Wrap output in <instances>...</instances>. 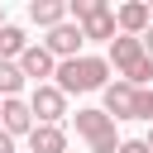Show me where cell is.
Listing matches in <instances>:
<instances>
[{
	"label": "cell",
	"instance_id": "1",
	"mask_svg": "<svg viewBox=\"0 0 153 153\" xmlns=\"http://www.w3.org/2000/svg\"><path fill=\"white\" fill-rule=\"evenodd\" d=\"M57 81V91L62 96H76V91H105V76H110V62L105 57H91V53H81V57H67V62H57V72H53Z\"/></svg>",
	"mask_w": 153,
	"mask_h": 153
},
{
	"label": "cell",
	"instance_id": "2",
	"mask_svg": "<svg viewBox=\"0 0 153 153\" xmlns=\"http://www.w3.org/2000/svg\"><path fill=\"white\" fill-rule=\"evenodd\" d=\"M105 62L120 72V81H129V86L148 91V81H153V62L143 57V43H139V38L115 33V38H110V57H105Z\"/></svg>",
	"mask_w": 153,
	"mask_h": 153
},
{
	"label": "cell",
	"instance_id": "3",
	"mask_svg": "<svg viewBox=\"0 0 153 153\" xmlns=\"http://www.w3.org/2000/svg\"><path fill=\"white\" fill-rule=\"evenodd\" d=\"M76 134L91 143V153H115V148H120L115 120H110L105 110H76Z\"/></svg>",
	"mask_w": 153,
	"mask_h": 153
},
{
	"label": "cell",
	"instance_id": "4",
	"mask_svg": "<svg viewBox=\"0 0 153 153\" xmlns=\"http://www.w3.org/2000/svg\"><path fill=\"white\" fill-rule=\"evenodd\" d=\"M29 115H33V124H57V120L67 115V96H62L53 81H43V86H33V96H29Z\"/></svg>",
	"mask_w": 153,
	"mask_h": 153
},
{
	"label": "cell",
	"instance_id": "5",
	"mask_svg": "<svg viewBox=\"0 0 153 153\" xmlns=\"http://www.w3.org/2000/svg\"><path fill=\"white\" fill-rule=\"evenodd\" d=\"M43 48L53 53V62H67V57H81V48H86V38H81V29H76L72 19H62L57 29H48V38H43Z\"/></svg>",
	"mask_w": 153,
	"mask_h": 153
},
{
	"label": "cell",
	"instance_id": "6",
	"mask_svg": "<svg viewBox=\"0 0 153 153\" xmlns=\"http://www.w3.org/2000/svg\"><path fill=\"white\" fill-rule=\"evenodd\" d=\"M105 115L110 120H139V86L129 81H105Z\"/></svg>",
	"mask_w": 153,
	"mask_h": 153
},
{
	"label": "cell",
	"instance_id": "7",
	"mask_svg": "<svg viewBox=\"0 0 153 153\" xmlns=\"http://www.w3.org/2000/svg\"><path fill=\"white\" fill-rule=\"evenodd\" d=\"M76 29H81L86 43H110V38H115V10H110L105 0H96V10H91Z\"/></svg>",
	"mask_w": 153,
	"mask_h": 153
},
{
	"label": "cell",
	"instance_id": "8",
	"mask_svg": "<svg viewBox=\"0 0 153 153\" xmlns=\"http://www.w3.org/2000/svg\"><path fill=\"white\" fill-rule=\"evenodd\" d=\"M148 24H153V14H148L143 0H129V5L115 10V33H124V38H143Z\"/></svg>",
	"mask_w": 153,
	"mask_h": 153
},
{
	"label": "cell",
	"instance_id": "9",
	"mask_svg": "<svg viewBox=\"0 0 153 153\" xmlns=\"http://www.w3.org/2000/svg\"><path fill=\"white\" fill-rule=\"evenodd\" d=\"M19 72H24V81L33 76V81L43 86V76H53V72H57V62H53V53H48L43 43H29V48L19 53Z\"/></svg>",
	"mask_w": 153,
	"mask_h": 153
},
{
	"label": "cell",
	"instance_id": "10",
	"mask_svg": "<svg viewBox=\"0 0 153 153\" xmlns=\"http://www.w3.org/2000/svg\"><path fill=\"white\" fill-rule=\"evenodd\" d=\"M0 129H5L10 139H19V134H29V129H33V115H29V100H19V96H10V100H0Z\"/></svg>",
	"mask_w": 153,
	"mask_h": 153
},
{
	"label": "cell",
	"instance_id": "11",
	"mask_svg": "<svg viewBox=\"0 0 153 153\" xmlns=\"http://www.w3.org/2000/svg\"><path fill=\"white\" fill-rule=\"evenodd\" d=\"M29 153H67L62 124H33L29 129Z\"/></svg>",
	"mask_w": 153,
	"mask_h": 153
},
{
	"label": "cell",
	"instance_id": "12",
	"mask_svg": "<svg viewBox=\"0 0 153 153\" xmlns=\"http://www.w3.org/2000/svg\"><path fill=\"white\" fill-rule=\"evenodd\" d=\"M29 19H33L38 29H57V24L67 19V0H33V5H29Z\"/></svg>",
	"mask_w": 153,
	"mask_h": 153
},
{
	"label": "cell",
	"instance_id": "13",
	"mask_svg": "<svg viewBox=\"0 0 153 153\" xmlns=\"http://www.w3.org/2000/svg\"><path fill=\"white\" fill-rule=\"evenodd\" d=\"M24 48H29L24 29H19V24H5V29H0V62H19Z\"/></svg>",
	"mask_w": 153,
	"mask_h": 153
},
{
	"label": "cell",
	"instance_id": "14",
	"mask_svg": "<svg viewBox=\"0 0 153 153\" xmlns=\"http://www.w3.org/2000/svg\"><path fill=\"white\" fill-rule=\"evenodd\" d=\"M19 91H24L19 62H0V100H10V96H19Z\"/></svg>",
	"mask_w": 153,
	"mask_h": 153
},
{
	"label": "cell",
	"instance_id": "15",
	"mask_svg": "<svg viewBox=\"0 0 153 153\" xmlns=\"http://www.w3.org/2000/svg\"><path fill=\"white\" fill-rule=\"evenodd\" d=\"M139 120H153V91H139Z\"/></svg>",
	"mask_w": 153,
	"mask_h": 153
},
{
	"label": "cell",
	"instance_id": "16",
	"mask_svg": "<svg viewBox=\"0 0 153 153\" xmlns=\"http://www.w3.org/2000/svg\"><path fill=\"white\" fill-rule=\"evenodd\" d=\"M115 153H148V143H143V139H120Z\"/></svg>",
	"mask_w": 153,
	"mask_h": 153
},
{
	"label": "cell",
	"instance_id": "17",
	"mask_svg": "<svg viewBox=\"0 0 153 153\" xmlns=\"http://www.w3.org/2000/svg\"><path fill=\"white\" fill-rule=\"evenodd\" d=\"M139 43H143V57H148V62H153V24H148V29H143V38H139Z\"/></svg>",
	"mask_w": 153,
	"mask_h": 153
},
{
	"label": "cell",
	"instance_id": "18",
	"mask_svg": "<svg viewBox=\"0 0 153 153\" xmlns=\"http://www.w3.org/2000/svg\"><path fill=\"white\" fill-rule=\"evenodd\" d=\"M0 153H14V139H10L5 129H0Z\"/></svg>",
	"mask_w": 153,
	"mask_h": 153
},
{
	"label": "cell",
	"instance_id": "19",
	"mask_svg": "<svg viewBox=\"0 0 153 153\" xmlns=\"http://www.w3.org/2000/svg\"><path fill=\"white\" fill-rule=\"evenodd\" d=\"M143 143H148V153H153V129H148V139H143Z\"/></svg>",
	"mask_w": 153,
	"mask_h": 153
},
{
	"label": "cell",
	"instance_id": "20",
	"mask_svg": "<svg viewBox=\"0 0 153 153\" xmlns=\"http://www.w3.org/2000/svg\"><path fill=\"white\" fill-rule=\"evenodd\" d=\"M5 24H10V19H5V10H0V29H5Z\"/></svg>",
	"mask_w": 153,
	"mask_h": 153
},
{
	"label": "cell",
	"instance_id": "21",
	"mask_svg": "<svg viewBox=\"0 0 153 153\" xmlns=\"http://www.w3.org/2000/svg\"><path fill=\"white\" fill-rule=\"evenodd\" d=\"M148 14H153V5H148Z\"/></svg>",
	"mask_w": 153,
	"mask_h": 153
}]
</instances>
